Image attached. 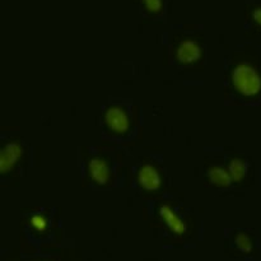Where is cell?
Segmentation results:
<instances>
[{
	"instance_id": "6da1fadb",
	"label": "cell",
	"mask_w": 261,
	"mask_h": 261,
	"mask_svg": "<svg viewBox=\"0 0 261 261\" xmlns=\"http://www.w3.org/2000/svg\"><path fill=\"white\" fill-rule=\"evenodd\" d=\"M233 82L241 93L251 96L257 93L261 88V78L251 66L241 65L234 70Z\"/></svg>"
},
{
	"instance_id": "7a4b0ae2",
	"label": "cell",
	"mask_w": 261,
	"mask_h": 261,
	"mask_svg": "<svg viewBox=\"0 0 261 261\" xmlns=\"http://www.w3.org/2000/svg\"><path fill=\"white\" fill-rule=\"evenodd\" d=\"M200 56V48L195 42H184L177 51V58L181 63H193Z\"/></svg>"
},
{
	"instance_id": "3957f363",
	"label": "cell",
	"mask_w": 261,
	"mask_h": 261,
	"mask_svg": "<svg viewBox=\"0 0 261 261\" xmlns=\"http://www.w3.org/2000/svg\"><path fill=\"white\" fill-rule=\"evenodd\" d=\"M160 213L163 221H165L166 224H167L168 228H170L173 233L181 234L185 232V224L182 223V221H181V219L178 218V217L176 216V214L173 213L168 206H163V208H161Z\"/></svg>"
},
{
	"instance_id": "277c9868",
	"label": "cell",
	"mask_w": 261,
	"mask_h": 261,
	"mask_svg": "<svg viewBox=\"0 0 261 261\" xmlns=\"http://www.w3.org/2000/svg\"><path fill=\"white\" fill-rule=\"evenodd\" d=\"M139 182L148 190H154L160 186V176L155 172L154 168H152L150 166H145L144 168L140 170Z\"/></svg>"
},
{
	"instance_id": "5b68a950",
	"label": "cell",
	"mask_w": 261,
	"mask_h": 261,
	"mask_svg": "<svg viewBox=\"0 0 261 261\" xmlns=\"http://www.w3.org/2000/svg\"><path fill=\"white\" fill-rule=\"evenodd\" d=\"M107 124L116 132H124L127 127V117L120 109H112L107 112Z\"/></svg>"
},
{
	"instance_id": "8992f818",
	"label": "cell",
	"mask_w": 261,
	"mask_h": 261,
	"mask_svg": "<svg viewBox=\"0 0 261 261\" xmlns=\"http://www.w3.org/2000/svg\"><path fill=\"white\" fill-rule=\"evenodd\" d=\"M20 148L17 144H9L3 149L2 152V171H7L8 168L12 167L15 161L19 158Z\"/></svg>"
},
{
	"instance_id": "52a82bcc",
	"label": "cell",
	"mask_w": 261,
	"mask_h": 261,
	"mask_svg": "<svg viewBox=\"0 0 261 261\" xmlns=\"http://www.w3.org/2000/svg\"><path fill=\"white\" fill-rule=\"evenodd\" d=\"M89 170H91V175L97 182L105 184L109 178V170H107V166L105 165L102 161L99 160H93L89 166Z\"/></svg>"
},
{
	"instance_id": "ba28073f",
	"label": "cell",
	"mask_w": 261,
	"mask_h": 261,
	"mask_svg": "<svg viewBox=\"0 0 261 261\" xmlns=\"http://www.w3.org/2000/svg\"><path fill=\"white\" fill-rule=\"evenodd\" d=\"M209 177H211L212 182L221 186H228L229 182H231V177H229L228 173L224 172L221 168H213V170H211Z\"/></svg>"
},
{
	"instance_id": "9c48e42d",
	"label": "cell",
	"mask_w": 261,
	"mask_h": 261,
	"mask_svg": "<svg viewBox=\"0 0 261 261\" xmlns=\"http://www.w3.org/2000/svg\"><path fill=\"white\" fill-rule=\"evenodd\" d=\"M229 170H231L232 178H234V180H240V178L244 177L246 168H245V165L241 162V161L236 160L231 163V166H229Z\"/></svg>"
},
{
	"instance_id": "30bf717a",
	"label": "cell",
	"mask_w": 261,
	"mask_h": 261,
	"mask_svg": "<svg viewBox=\"0 0 261 261\" xmlns=\"http://www.w3.org/2000/svg\"><path fill=\"white\" fill-rule=\"evenodd\" d=\"M236 244H237V247H239L241 251H244V252L251 251V249H252L251 240H250L246 234H240L236 240Z\"/></svg>"
},
{
	"instance_id": "8fae6325",
	"label": "cell",
	"mask_w": 261,
	"mask_h": 261,
	"mask_svg": "<svg viewBox=\"0 0 261 261\" xmlns=\"http://www.w3.org/2000/svg\"><path fill=\"white\" fill-rule=\"evenodd\" d=\"M143 3L145 8L152 13H157L162 9V0H143Z\"/></svg>"
},
{
	"instance_id": "7c38bea8",
	"label": "cell",
	"mask_w": 261,
	"mask_h": 261,
	"mask_svg": "<svg viewBox=\"0 0 261 261\" xmlns=\"http://www.w3.org/2000/svg\"><path fill=\"white\" fill-rule=\"evenodd\" d=\"M32 226L35 227V228H37L38 231H42V229H45L46 227V221L42 218V217L35 216L32 218Z\"/></svg>"
},
{
	"instance_id": "4fadbf2b",
	"label": "cell",
	"mask_w": 261,
	"mask_h": 261,
	"mask_svg": "<svg viewBox=\"0 0 261 261\" xmlns=\"http://www.w3.org/2000/svg\"><path fill=\"white\" fill-rule=\"evenodd\" d=\"M252 17H254V19L256 20L257 24L261 25V8H257L256 10H254V13H252Z\"/></svg>"
}]
</instances>
